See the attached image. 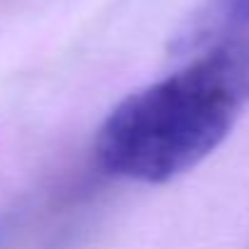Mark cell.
I'll return each mask as SVG.
<instances>
[{
    "label": "cell",
    "mask_w": 249,
    "mask_h": 249,
    "mask_svg": "<svg viewBox=\"0 0 249 249\" xmlns=\"http://www.w3.org/2000/svg\"><path fill=\"white\" fill-rule=\"evenodd\" d=\"M249 105V13L181 71L130 93L95 135L103 171L166 183L213 154Z\"/></svg>",
    "instance_id": "6da1fadb"
},
{
    "label": "cell",
    "mask_w": 249,
    "mask_h": 249,
    "mask_svg": "<svg viewBox=\"0 0 249 249\" xmlns=\"http://www.w3.org/2000/svg\"><path fill=\"white\" fill-rule=\"evenodd\" d=\"M249 13V0H213V3L196 15V20L178 35L174 49L176 52H191L198 47H205L210 39H215L230 22Z\"/></svg>",
    "instance_id": "7a4b0ae2"
}]
</instances>
